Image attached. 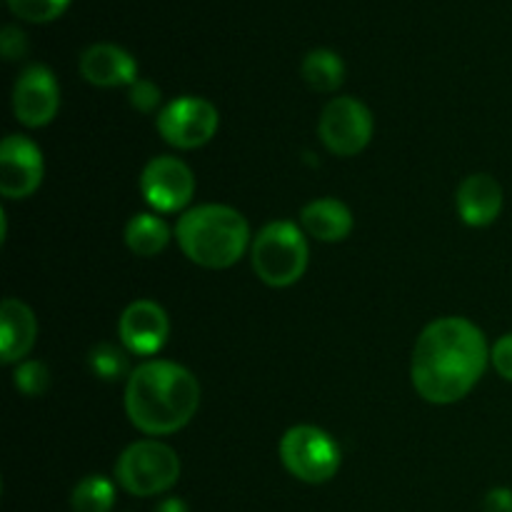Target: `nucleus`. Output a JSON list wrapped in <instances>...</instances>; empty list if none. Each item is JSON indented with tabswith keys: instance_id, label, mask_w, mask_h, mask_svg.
Here are the masks:
<instances>
[{
	"instance_id": "obj_1",
	"label": "nucleus",
	"mask_w": 512,
	"mask_h": 512,
	"mask_svg": "<svg viewBox=\"0 0 512 512\" xmlns=\"http://www.w3.org/2000/svg\"><path fill=\"white\" fill-rule=\"evenodd\" d=\"M490 363L485 333L468 318H438L425 325L413 348V385L433 405L460 403Z\"/></svg>"
},
{
	"instance_id": "obj_2",
	"label": "nucleus",
	"mask_w": 512,
	"mask_h": 512,
	"mask_svg": "<svg viewBox=\"0 0 512 512\" xmlns=\"http://www.w3.org/2000/svg\"><path fill=\"white\" fill-rule=\"evenodd\" d=\"M200 408V383L173 360H145L125 383V413L140 433L163 438L183 430Z\"/></svg>"
},
{
	"instance_id": "obj_3",
	"label": "nucleus",
	"mask_w": 512,
	"mask_h": 512,
	"mask_svg": "<svg viewBox=\"0 0 512 512\" xmlns=\"http://www.w3.org/2000/svg\"><path fill=\"white\" fill-rule=\"evenodd\" d=\"M175 240L190 263L208 270L233 268L253 245L243 213L218 203L185 210L175 225Z\"/></svg>"
},
{
	"instance_id": "obj_4",
	"label": "nucleus",
	"mask_w": 512,
	"mask_h": 512,
	"mask_svg": "<svg viewBox=\"0 0 512 512\" xmlns=\"http://www.w3.org/2000/svg\"><path fill=\"white\" fill-rule=\"evenodd\" d=\"M253 270L270 288H290L308 270L310 248L305 233L290 220L265 225L250 245Z\"/></svg>"
},
{
	"instance_id": "obj_5",
	"label": "nucleus",
	"mask_w": 512,
	"mask_h": 512,
	"mask_svg": "<svg viewBox=\"0 0 512 512\" xmlns=\"http://www.w3.org/2000/svg\"><path fill=\"white\" fill-rule=\"evenodd\" d=\"M180 478V458L163 440H138L120 453L115 480L135 498H153L173 488Z\"/></svg>"
},
{
	"instance_id": "obj_6",
	"label": "nucleus",
	"mask_w": 512,
	"mask_h": 512,
	"mask_svg": "<svg viewBox=\"0 0 512 512\" xmlns=\"http://www.w3.org/2000/svg\"><path fill=\"white\" fill-rule=\"evenodd\" d=\"M280 460L293 478L308 485L328 483L340 470L343 455L333 435L315 425H295L280 438Z\"/></svg>"
},
{
	"instance_id": "obj_7",
	"label": "nucleus",
	"mask_w": 512,
	"mask_h": 512,
	"mask_svg": "<svg viewBox=\"0 0 512 512\" xmlns=\"http://www.w3.org/2000/svg\"><path fill=\"white\" fill-rule=\"evenodd\" d=\"M158 133L173 148L195 150L208 145L220 128V113L210 100L183 95L170 100L158 113Z\"/></svg>"
},
{
	"instance_id": "obj_8",
	"label": "nucleus",
	"mask_w": 512,
	"mask_h": 512,
	"mask_svg": "<svg viewBox=\"0 0 512 512\" xmlns=\"http://www.w3.org/2000/svg\"><path fill=\"white\" fill-rule=\"evenodd\" d=\"M373 130L375 123L368 105L350 95L333 98L320 113V140L338 158H353L363 153L373 140Z\"/></svg>"
},
{
	"instance_id": "obj_9",
	"label": "nucleus",
	"mask_w": 512,
	"mask_h": 512,
	"mask_svg": "<svg viewBox=\"0 0 512 512\" xmlns=\"http://www.w3.org/2000/svg\"><path fill=\"white\" fill-rule=\"evenodd\" d=\"M140 193L158 213H180L195 195V175L175 155H158L140 173Z\"/></svg>"
},
{
	"instance_id": "obj_10",
	"label": "nucleus",
	"mask_w": 512,
	"mask_h": 512,
	"mask_svg": "<svg viewBox=\"0 0 512 512\" xmlns=\"http://www.w3.org/2000/svg\"><path fill=\"white\" fill-rule=\"evenodd\" d=\"M60 110V85L53 70L33 63L13 85V113L25 128H45Z\"/></svg>"
},
{
	"instance_id": "obj_11",
	"label": "nucleus",
	"mask_w": 512,
	"mask_h": 512,
	"mask_svg": "<svg viewBox=\"0 0 512 512\" xmlns=\"http://www.w3.org/2000/svg\"><path fill=\"white\" fill-rule=\"evenodd\" d=\"M43 150L28 135H8L0 145V193L8 200L30 198L43 183Z\"/></svg>"
},
{
	"instance_id": "obj_12",
	"label": "nucleus",
	"mask_w": 512,
	"mask_h": 512,
	"mask_svg": "<svg viewBox=\"0 0 512 512\" xmlns=\"http://www.w3.org/2000/svg\"><path fill=\"white\" fill-rule=\"evenodd\" d=\"M118 335L125 353L140 355V358H153L168 343V313L155 300H135L120 315Z\"/></svg>"
},
{
	"instance_id": "obj_13",
	"label": "nucleus",
	"mask_w": 512,
	"mask_h": 512,
	"mask_svg": "<svg viewBox=\"0 0 512 512\" xmlns=\"http://www.w3.org/2000/svg\"><path fill=\"white\" fill-rule=\"evenodd\" d=\"M80 75L95 88H120L138 80V63L115 43H95L80 55Z\"/></svg>"
},
{
	"instance_id": "obj_14",
	"label": "nucleus",
	"mask_w": 512,
	"mask_h": 512,
	"mask_svg": "<svg viewBox=\"0 0 512 512\" xmlns=\"http://www.w3.org/2000/svg\"><path fill=\"white\" fill-rule=\"evenodd\" d=\"M458 215L470 228H488L503 213V185L488 173H475L460 183Z\"/></svg>"
},
{
	"instance_id": "obj_15",
	"label": "nucleus",
	"mask_w": 512,
	"mask_h": 512,
	"mask_svg": "<svg viewBox=\"0 0 512 512\" xmlns=\"http://www.w3.org/2000/svg\"><path fill=\"white\" fill-rule=\"evenodd\" d=\"M38 338L35 313L18 298H5L0 305V355L5 365L23 363Z\"/></svg>"
},
{
	"instance_id": "obj_16",
	"label": "nucleus",
	"mask_w": 512,
	"mask_h": 512,
	"mask_svg": "<svg viewBox=\"0 0 512 512\" xmlns=\"http://www.w3.org/2000/svg\"><path fill=\"white\" fill-rule=\"evenodd\" d=\"M300 225L320 243H340L353 233V213L338 198H318L300 213Z\"/></svg>"
},
{
	"instance_id": "obj_17",
	"label": "nucleus",
	"mask_w": 512,
	"mask_h": 512,
	"mask_svg": "<svg viewBox=\"0 0 512 512\" xmlns=\"http://www.w3.org/2000/svg\"><path fill=\"white\" fill-rule=\"evenodd\" d=\"M170 243V228L160 215L138 213L125 225V245L138 258H155Z\"/></svg>"
},
{
	"instance_id": "obj_18",
	"label": "nucleus",
	"mask_w": 512,
	"mask_h": 512,
	"mask_svg": "<svg viewBox=\"0 0 512 512\" xmlns=\"http://www.w3.org/2000/svg\"><path fill=\"white\" fill-rule=\"evenodd\" d=\"M300 73L305 83L318 93H335L345 80V63L333 50L315 48L305 55Z\"/></svg>"
},
{
	"instance_id": "obj_19",
	"label": "nucleus",
	"mask_w": 512,
	"mask_h": 512,
	"mask_svg": "<svg viewBox=\"0 0 512 512\" xmlns=\"http://www.w3.org/2000/svg\"><path fill=\"white\" fill-rule=\"evenodd\" d=\"M115 505V485L103 475H88L70 495L73 512H110Z\"/></svg>"
},
{
	"instance_id": "obj_20",
	"label": "nucleus",
	"mask_w": 512,
	"mask_h": 512,
	"mask_svg": "<svg viewBox=\"0 0 512 512\" xmlns=\"http://www.w3.org/2000/svg\"><path fill=\"white\" fill-rule=\"evenodd\" d=\"M70 0H8L13 15L28 23H50L68 10Z\"/></svg>"
},
{
	"instance_id": "obj_21",
	"label": "nucleus",
	"mask_w": 512,
	"mask_h": 512,
	"mask_svg": "<svg viewBox=\"0 0 512 512\" xmlns=\"http://www.w3.org/2000/svg\"><path fill=\"white\" fill-rule=\"evenodd\" d=\"M90 368H93V373L98 375L100 380H108V383H113V380L123 378L125 373H128V358H125V353H120L115 345H98V348H93V353H90Z\"/></svg>"
},
{
	"instance_id": "obj_22",
	"label": "nucleus",
	"mask_w": 512,
	"mask_h": 512,
	"mask_svg": "<svg viewBox=\"0 0 512 512\" xmlns=\"http://www.w3.org/2000/svg\"><path fill=\"white\" fill-rule=\"evenodd\" d=\"M13 383L23 395L38 398V395H43L45 390H48L50 373L48 368H45V363H40V360H23V363H18V368H15Z\"/></svg>"
},
{
	"instance_id": "obj_23",
	"label": "nucleus",
	"mask_w": 512,
	"mask_h": 512,
	"mask_svg": "<svg viewBox=\"0 0 512 512\" xmlns=\"http://www.w3.org/2000/svg\"><path fill=\"white\" fill-rule=\"evenodd\" d=\"M160 98H163V95H160V88L155 83H150V80L138 78L130 85V103H133V108L140 110V113H153V110H158Z\"/></svg>"
},
{
	"instance_id": "obj_24",
	"label": "nucleus",
	"mask_w": 512,
	"mask_h": 512,
	"mask_svg": "<svg viewBox=\"0 0 512 512\" xmlns=\"http://www.w3.org/2000/svg\"><path fill=\"white\" fill-rule=\"evenodd\" d=\"M0 50H3L5 60H18L28 53V38L15 25H5L3 38H0Z\"/></svg>"
},
{
	"instance_id": "obj_25",
	"label": "nucleus",
	"mask_w": 512,
	"mask_h": 512,
	"mask_svg": "<svg viewBox=\"0 0 512 512\" xmlns=\"http://www.w3.org/2000/svg\"><path fill=\"white\" fill-rule=\"evenodd\" d=\"M490 363L498 370L500 378L510 380L512 383V333L503 335V338L490 348Z\"/></svg>"
},
{
	"instance_id": "obj_26",
	"label": "nucleus",
	"mask_w": 512,
	"mask_h": 512,
	"mask_svg": "<svg viewBox=\"0 0 512 512\" xmlns=\"http://www.w3.org/2000/svg\"><path fill=\"white\" fill-rule=\"evenodd\" d=\"M485 512H512V490L495 488L485 495L483 500Z\"/></svg>"
},
{
	"instance_id": "obj_27",
	"label": "nucleus",
	"mask_w": 512,
	"mask_h": 512,
	"mask_svg": "<svg viewBox=\"0 0 512 512\" xmlns=\"http://www.w3.org/2000/svg\"><path fill=\"white\" fill-rule=\"evenodd\" d=\"M155 512H190V508H188V503H185V500L165 498L163 503H160L158 508H155Z\"/></svg>"
}]
</instances>
